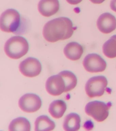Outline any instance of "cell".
<instances>
[{"mask_svg":"<svg viewBox=\"0 0 116 131\" xmlns=\"http://www.w3.org/2000/svg\"><path fill=\"white\" fill-rule=\"evenodd\" d=\"M74 30L72 20L68 17H61L47 23L44 27L43 35L46 40L54 43L70 38Z\"/></svg>","mask_w":116,"mask_h":131,"instance_id":"6da1fadb","label":"cell"},{"mask_svg":"<svg viewBox=\"0 0 116 131\" xmlns=\"http://www.w3.org/2000/svg\"><path fill=\"white\" fill-rule=\"evenodd\" d=\"M29 44L23 37L15 36L10 38L5 44L4 51L7 56L13 59H19L28 53Z\"/></svg>","mask_w":116,"mask_h":131,"instance_id":"7a4b0ae2","label":"cell"},{"mask_svg":"<svg viewBox=\"0 0 116 131\" xmlns=\"http://www.w3.org/2000/svg\"><path fill=\"white\" fill-rule=\"evenodd\" d=\"M21 25V15L15 9L6 10L2 14L0 19V27L6 32L15 33Z\"/></svg>","mask_w":116,"mask_h":131,"instance_id":"3957f363","label":"cell"},{"mask_svg":"<svg viewBox=\"0 0 116 131\" xmlns=\"http://www.w3.org/2000/svg\"><path fill=\"white\" fill-rule=\"evenodd\" d=\"M108 84L107 80L104 76L90 78L85 85L86 94L90 98L100 97L104 94Z\"/></svg>","mask_w":116,"mask_h":131,"instance_id":"277c9868","label":"cell"},{"mask_svg":"<svg viewBox=\"0 0 116 131\" xmlns=\"http://www.w3.org/2000/svg\"><path fill=\"white\" fill-rule=\"evenodd\" d=\"M110 105L105 102L94 101L88 102L85 106L86 114L99 122L104 121L108 116Z\"/></svg>","mask_w":116,"mask_h":131,"instance_id":"5b68a950","label":"cell"},{"mask_svg":"<svg viewBox=\"0 0 116 131\" xmlns=\"http://www.w3.org/2000/svg\"><path fill=\"white\" fill-rule=\"evenodd\" d=\"M21 110L27 113H34L39 110L42 105V101L38 95L27 93L20 98L19 101Z\"/></svg>","mask_w":116,"mask_h":131,"instance_id":"8992f818","label":"cell"},{"mask_svg":"<svg viewBox=\"0 0 116 131\" xmlns=\"http://www.w3.org/2000/svg\"><path fill=\"white\" fill-rule=\"evenodd\" d=\"M83 64L86 70L91 73L102 72L105 70L107 66L104 59L96 53L86 55L83 60Z\"/></svg>","mask_w":116,"mask_h":131,"instance_id":"52a82bcc","label":"cell"},{"mask_svg":"<svg viewBox=\"0 0 116 131\" xmlns=\"http://www.w3.org/2000/svg\"><path fill=\"white\" fill-rule=\"evenodd\" d=\"M42 67L40 61L34 57H29L20 63L19 70L25 77L33 78L39 75Z\"/></svg>","mask_w":116,"mask_h":131,"instance_id":"ba28073f","label":"cell"},{"mask_svg":"<svg viewBox=\"0 0 116 131\" xmlns=\"http://www.w3.org/2000/svg\"><path fill=\"white\" fill-rule=\"evenodd\" d=\"M45 86L48 93L52 96H59L65 92V82L59 74L49 78L46 83Z\"/></svg>","mask_w":116,"mask_h":131,"instance_id":"9c48e42d","label":"cell"},{"mask_svg":"<svg viewBox=\"0 0 116 131\" xmlns=\"http://www.w3.org/2000/svg\"><path fill=\"white\" fill-rule=\"evenodd\" d=\"M97 26L103 33H110L116 28L115 17L109 13H103L97 19Z\"/></svg>","mask_w":116,"mask_h":131,"instance_id":"30bf717a","label":"cell"},{"mask_svg":"<svg viewBox=\"0 0 116 131\" xmlns=\"http://www.w3.org/2000/svg\"><path fill=\"white\" fill-rule=\"evenodd\" d=\"M59 8L58 0H41L38 5V11L45 17L54 15L58 11Z\"/></svg>","mask_w":116,"mask_h":131,"instance_id":"8fae6325","label":"cell"},{"mask_svg":"<svg viewBox=\"0 0 116 131\" xmlns=\"http://www.w3.org/2000/svg\"><path fill=\"white\" fill-rule=\"evenodd\" d=\"M64 53L68 59L73 61L79 60L83 53L82 46L76 42L69 43L64 48Z\"/></svg>","mask_w":116,"mask_h":131,"instance_id":"7c38bea8","label":"cell"},{"mask_svg":"<svg viewBox=\"0 0 116 131\" xmlns=\"http://www.w3.org/2000/svg\"><path fill=\"white\" fill-rule=\"evenodd\" d=\"M81 121V118L79 115L72 113L65 117L63 128L66 131H78L80 128Z\"/></svg>","mask_w":116,"mask_h":131,"instance_id":"4fadbf2b","label":"cell"},{"mask_svg":"<svg viewBox=\"0 0 116 131\" xmlns=\"http://www.w3.org/2000/svg\"><path fill=\"white\" fill-rule=\"evenodd\" d=\"M67 109L66 102L62 100L53 101L50 104L48 111L53 117L58 119L62 117Z\"/></svg>","mask_w":116,"mask_h":131,"instance_id":"5bb4252c","label":"cell"},{"mask_svg":"<svg viewBox=\"0 0 116 131\" xmlns=\"http://www.w3.org/2000/svg\"><path fill=\"white\" fill-rule=\"evenodd\" d=\"M55 127V122L47 116H40L35 120V131H51L53 130Z\"/></svg>","mask_w":116,"mask_h":131,"instance_id":"9a60e30c","label":"cell"},{"mask_svg":"<svg viewBox=\"0 0 116 131\" xmlns=\"http://www.w3.org/2000/svg\"><path fill=\"white\" fill-rule=\"evenodd\" d=\"M31 126L29 121L24 117H19L13 120L9 127L10 131L31 130Z\"/></svg>","mask_w":116,"mask_h":131,"instance_id":"2e32d148","label":"cell"},{"mask_svg":"<svg viewBox=\"0 0 116 131\" xmlns=\"http://www.w3.org/2000/svg\"><path fill=\"white\" fill-rule=\"evenodd\" d=\"M62 77L65 83V92H69L75 88L77 83L76 76L72 72L64 70L59 73Z\"/></svg>","mask_w":116,"mask_h":131,"instance_id":"e0dca14e","label":"cell"},{"mask_svg":"<svg viewBox=\"0 0 116 131\" xmlns=\"http://www.w3.org/2000/svg\"><path fill=\"white\" fill-rule=\"evenodd\" d=\"M103 52L109 58L116 57V35L112 36L104 43L102 47Z\"/></svg>","mask_w":116,"mask_h":131,"instance_id":"ac0fdd59","label":"cell"},{"mask_svg":"<svg viewBox=\"0 0 116 131\" xmlns=\"http://www.w3.org/2000/svg\"><path fill=\"white\" fill-rule=\"evenodd\" d=\"M110 8L113 11L116 12V0H112L110 5Z\"/></svg>","mask_w":116,"mask_h":131,"instance_id":"d6986e66","label":"cell"},{"mask_svg":"<svg viewBox=\"0 0 116 131\" xmlns=\"http://www.w3.org/2000/svg\"><path fill=\"white\" fill-rule=\"evenodd\" d=\"M82 0H66L69 4L72 5H76L82 2Z\"/></svg>","mask_w":116,"mask_h":131,"instance_id":"ffe728a7","label":"cell"},{"mask_svg":"<svg viewBox=\"0 0 116 131\" xmlns=\"http://www.w3.org/2000/svg\"><path fill=\"white\" fill-rule=\"evenodd\" d=\"M89 1L93 4H99L103 3L105 0H89Z\"/></svg>","mask_w":116,"mask_h":131,"instance_id":"44dd1931","label":"cell"}]
</instances>
